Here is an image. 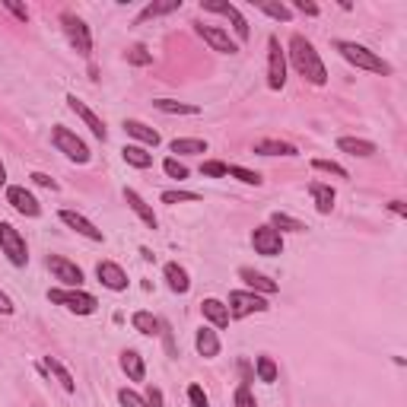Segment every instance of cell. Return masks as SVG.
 Segmentation results:
<instances>
[{
	"mask_svg": "<svg viewBox=\"0 0 407 407\" xmlns=\"http://www.w3.org/2000/svg\"><path fill=\"white\" fill-rule=\"evenodd\" d=\"M271 226L277 229L280 235H283V232H305V229H309L302 220H296V216H290V213H280V210H273V213H271Z\"/></svg>",
	"mask_w": 407,
	"mask_h": 407,
	"instance_id": "4dcf8cb0",
	"label": "cell"
},
{
	"mask_svg": "<svg viewBox=\"0 0 407 407\" xmlns=\"http://www.w3.org/2000/svg\"><path fill=\"white\" fill-rule=\"evenodd\" d=\"M118 401H121V407H150L143 394L131 391V388H121V391H118Z\"/></svg>",
	"mask_w": 407,
	"mask_h": 407,
	"instance_id": "7bdbcfd3",
	"label": "cell"
},
{
	"mask_svg": "<svg viewBox=\"0 0 407 407\" xmlns=\"http://www.w3.org/2000/svg\"><path fill=\"white\" fill-rule=\"evenodd\" d=\"M188 401H191V407H210V398L204 394L201 385H188Z\"/></svg>",
	"mask_w": 407,
	"mask_h": 407,
	"instance_id": "ee69618b",
	"label": "cell"
},
{
	"mask_svg": "<svg viewBox=\"0 0 407 407\" xmlns=\"http://www.w3.org/2000/svg\"><path fill=\"white\" fill-rule=\"evenodd\" d=\"M254 372H258V382L273 385V382H277V362H273L271 356H258V360H254Z\"/></svg>",
	"mask_w": 407,
	"mask_h": 407,
	"instance_id": "d6a6232c",
	"label": "cell"
},
{
	"mask_svg": "<svg viewBox=\"0 0 407 407\" xmlns=\"http://www.w3.org/2000/svg\"><path fill=\"white\" fill-rule=\"evenodd\" d=\"M121 369L131 382H143L146 379V362L137 350H121Z\"/></svg>",
	"mask_w": 407,
	"mask_h": 407,
	"instance_id": "cb8c5ba5",
	"label": "cell"
},
{
	"mask_svg": "<svg viewBox=\"0 0 407 407\" xmlns=\"http://www.w3.org/2000/svg\"><path fill=\"white\" fill-rule=\"evenodd\" d=\"M172 153H178V156H201V153H207V140L201 137H175L169 143Z\"/></svg>",
	"mask_w": 407,
	"mask_h": 407,
	"instance_id": "f1b7e54d",
	"label": "cell"
},
{
	"mask_svg": "<svg viewBox=\"0 0 407 407\" xmlns=\"http://www.w3.org/2000/svg\"><path fill=\"white\" fill-rule=\"evenodd\" d=\"M159 201H163V204H197V201H201V194H197V191L175 188V191H163V194H159Z\"/></svg>",
	"mask_w": 407,
	"mask_h": 407,
	"instance_id": "8d00e7d4",
	"label": "cell"
},
{
	"mask_svg": "<svg viewBox=\"0 0 407 407\" xmlns=\"http://www.w3.org/2000/svg\"><path fill=\"white\" fill-rule=\"evenodd\" d=\"M0 254H6V261L13 267L29 264V245H25L23 232L13 223H0Z\"/></svg>",
	"mask_w": 407,
	"mask_h": 407,
	"instance_id": "5b68a950",
	"label": "cell"
},
{
	"mask_svg": "<svg viewBox=\"0 0 407 407\" xmlns=\"http://www.w3.org/2000/svg\"><path fill=\"white\" fill-rule=\"evenodd\" d=\"M48 302L51 305H64L73 315H93L99 309V299L86 290H67V286H57V290H48Z\"/></svg>",
	"mask_w": 407,
	"mask_h": 407,
	"instance_id": "277c9868",
	"label": "cell"
},
{
	"mask_svg": "<svg viewBox=\"0 0 407 407\" xmlns=\"http://www.w3.org/2000/svg\"><path fill=\"white\" fill-rule=\"evenodd\" d=\"M67 108L76 114V118L83 121V124L89 127V134H93L95 140H102V143H105V140H108V127H105V121H102L99 114H95L93 108H89L86 102L80 99V95H73V93H70V95H67Z\"/></svg>",
	"mask_w": 407,
	"mask_h": 407,
	"instance_id": "8fae6325",
	"label": "cell"
},
{
	"mask_svg": "<svg viewBox=\"0 0 407 407\" xmlns=\"http://www.w3.org/2000/svg\"><path fill=\"white\" fill-rule=\"evenodd\" d=\"M286 54H290L293 70H296L302 80H309L312 86H324V83H328V70H324L315 45H312L305 35H293L290 38V51H286Z\"/></svg>",
	"mask_w": 407,
	"mask_h": 407,
	"instance_id": "6da1fadb",
	"label": "cell"
},
{
	"mask_svg": "<svg viewBox=\"0 0 407 407\" xmlns=\"http://www.w3.org/2000/svg\"><path fill=\"white\" fill-rule=\"evenodd\" d=\"M48 271L54 273V280L61 286H67V290H80L83 286V267L61 258V254H48Z\"/></svg>",
	"mask_w": 407,
	"mask_h": 407,
	"instance_id": "7c38bea8",
	"label": "cell"
},
{
	"mask_svg": "<svg viewBox=\"0 0 407 407\" xmlns=\"http://www.w3.org/2000/svg\"><path fill=\"white\" fill-rule=\"evenodd\" d=\"M124 201H127V207H131L134 213L140 216V223H143V226H150V229L159 226V220H156V213H153V207H150V204H146L134 188H124Z\"/></svg>",
	"mask_w": 407,
	"mask_h": 407,
	"instance_id": "44dd1931",
	"label": "cell"
},
{
	"mask_svg": "<svg viewBox=\"0 0 407 407\" xmlns=\"http://www.w3.org/2000/svg\"><path fill=\"white\" fill-rule=\"evenodd\" d=\"M153 108H159L163 114H201V105H191V102H175V99H156Z\"/></svg>",
	"mask_w": 407,
	"mask_h": 407,
	"instance_id": "1f68e13d",
	"label": "cell"
},
{
	"mask_svg": "<svg viewBox=\"0 0 407 407\" xmlns=\"http://www.w3.org/2000/svg\"><path fill=\"white\" fill-rule=\"evenodd\" d=\"M61 25H64V35H67V42L73 45V51L80 57H93V35H89V25L83 23L76 13H61Z\"/></svg>",
	"mask_w": 407,
	"mask_h": 407,
	"instance_id": "8992f818",
	"label": "cell"
},
{
	"mask_svg": "<svg viewBox=\"0 0 407 407\" xmlns=\"http://www.w3.org/2000/svg\"><path fill=\"white\" fill-rule=\"evenodd\" d=\"M131 324H134V331L137 334H143V337H156L159 334V318L153 315V312H134L131 315Z\"/></svg>",
	"mask_w": 407,
	"mask_h": 407,
	"instance_id": "f546056e",
	"label": "cell"
},
{
	"mask_svg": "<svg viewBox=\"0 0 407 407\" xmlns=\"http://www.w3.org/2000/svg\"><path fill=\"white\" fill-rule=\"evenodd\" d=\"M13 312H16V305H13V299L6 296L4 290H0V315H13Z\"/></svg>",
	"mask_w": 407,
	"mask_h": 407,
	"instance_id": "681fc988",
	"label": "cell"
},
{
	"mask_svg": "<svg viewBox=\"0 0 407 407\" xmlns=\"http://www.w3.org/2000/svg\"><path fill=\"white\" fill-rule=\"evenodd\" d=\"M239 277L245 280V286H248V290H252V293H258V296H273V293L280 290V283H277V280L264 277V273L252 271V267H239Z\"/></svg>",
	"mask_w": 407,
	"mask_h": 407,
	"instance_id": "ac0fdd59",
	"label": "cell"
},
{
	"mask_svg": "<svg viewBox=\"0 0 407 407\" xmlns=\"http://www.w3.org/2000/svg\"><path fill=\"white\" fill-rule=\"evenodd\" d=\"M121 127H124L127 137H134L140 146H150V150H153V146L163 143V137H159L156 127L143 124V121H137V118H124V124H121Z\"/></svg>",
	"mask_w": 407,
	"mask_h": 407,
	"instance_id": "e0dca14e",
	"label": "cell"
},
{
	"mask_svg": "<svg viewBox=\"0 0 407 407\" xmlns=\"http://www.w3.org/2000/svg\"><path fill=\"white\" fill-rule=\"evenodd\" d=\"M143 398H146V404H150V407H163V391H159V388L156 385H150V388H146V394H143Z\"/></svg>",
	"mask_w": 407,
	"mask_h": 407,
	"instance_id": "7dc6e473",
	"label": "cell"
},
{
	"mask_svg": "<svg viewBox=\"0 0 407 407\" xmlns=\"http://www.w3.org/2000/svg\"><path fill=\"white\" fill-rule=\"evenodd\" d=\"M312 169H315V172H328V175H334V178H350L347 169H343L341 163H334V159H312Z\"/></svg>",
	"mask_w": 407,
	"mask_h": 407,
	"instance_id": "f35d334b",
	"label": "cell"
},
{
	"mask_svg": "<svg viewBox=\"0 0 407 407\" xmlns=\"http://www.w3.org/2000/svg\"><path fill=\"white\" fill-rule=\"evenodd\" d=\"M226 172H229V165L220 163V159H207V163L201 165V175L204 178H226Z\"/></svg>",
	"mask_w": 407,
	"mask_h": 407,
	"instance_id": "b9f144b4",
	"label": "cell"
},
{
	"mask_svg": "<svg viewBox=\"0 0 407 407\" xmlns=\"http://www.w3.org/2000/svg\"><path fill=\"white\" fill-rule=\"evenodd\" d=\"M57 220H61L67 229H73L76 235H83V239H89V242H105V232H102V229L95 226L93 220H86L83 213H76V210H61V213H57Z\"/></svg>",
	"mask_w": 407,
	"mask_h": 407,
	"instance_id": "5bb4252c",
	"label": "cell"
},
{
	"mask_svg": "<svg viewBox=\"0 0 407 407\" xmlns=\"http://www.w3.org/2000/svg\"><path fill=\"white\" fill-rule=\"evenodd\" d=\"M293 10H299V13H305V16H318V4H309V0H296V4H293Z\"/></svg>",
	"mask_w": 407,
	"mask_h": 407,
	"instance_id": "c3c4849f",
	"label": "cell"
},
{
	"mask_svg": "<svg viewBox=\"0 0 407 407\" xmlns=\"http://www.w3.org/2000/svg\"><path fill=\"white\" fill-rule=\"evenodd\" d=\"M51 143H54V150L57 153H64V156L70 159V163H76V165H86L89 163V146H86V140L83 137H76L70 127H64V124H54L51 127Z\"/></svg>",
	"mask_w": 407,
	"mask_h": 407,
	"instance_id": "3957f363",
	"label": "cell"
},
{
	"mask_svg": "<svg viewBox=\"0 0 407 407\" xmlns=\"http://www.w3.org/2000/svg\"><path fill=\"white\" fill-rule=\"evenodd\" d=\"M163 172L169 178H175V182H182V178H188V165L184 163H178L175 156H169V159H163Z\"/></svg>",
	"mask_w": 407,
	"mask_h": 407,
	"instance_id": "ab89813d",
	"label": "cell"
},
{
	"mask_svg": "<svg viewBox=\"0 0 407 407\" xmlns=\"http://www.w3.org/2000/svg\"><path fill=\"white\" fill-rule=\"evenodd\" d=\"M309 194H312V201H315V210H318L322 216H328L331 210H334L337 194H334V188H331V184H324V182H312V184H309Z\"/></svg>",
	"mask_w": 407,
	"mask_h": 407,
	"instance_id": "603a6c76",
	"label": "cell"
},
{
	"mask_svg": "<svg viewBox=\"0 0 407 407\" xmlns=\"http://www.w3.org/2000/svg\"><path fill=\"white\" fill-rule=\"evenodd\" d=\"M232 407H258V401H254V394H252V388L242 382L239 388H235V394H232Z\"/></svg>",
	"mask_w": 407,
	"mask_h": 407,
	"instance_id": "60d3db41",
	"label": "cell"
},
{
	"mask_svg": "<svg viewBox=\"0 0 407 407\" xmlns=\"http://www.w3.org/2000/svg\"><path fill=\"white\" fill-rule=\"evenodd\" d=\"M6 204H10L19 216H29V220L42 216V204H38V197L32 194L29 188H23V184H10V188H6Z\"/></svg>",
	"mask_w": 407,
	"mask_h": 407,
	"instance_id": "4fadbf2b",
	"label": "cell"
},
{
	"mask_svg": "<svg viewBox=\"0 0 407 407\" xmlns=\"http://www.w3.org/2000/svg\"><path fill=\"white\" fill-rule=\"evenodd\" d=\"M226 309H229V318H248V315L267 312L271 305H267L264 296H258V293H252V290H232L226 299Z\"/></svg>",
	"mask_w": 407,
	"mask_h": 407,
	"instance_id": "52a82bcc",
	"label": "cell"
},
{
	"mask_svg": "<svg viewBox=\"0 0 407 407\" xmlns=\"http://www.w3.org/2000/svg\"><path fill=\"white\" fill-rule=\"evenodd\" d=\"M194 350L204 356V360H213V356H220V334H216V328H207V324H201L194 334Z\"/></svg>",
	"mask_w": 407,
	"mask_h": 407,
	"instance_id": "d6986e66",
	"label": "cell"
},
{
	"mask_svg": "<svg viewBox=\"0 0 407 407\" xmlns=\"http://www.w3.org/2000/svg\"><path fill=\"white\" fill-rule=\"evenodd\" d=\"M258 10L267 13L271 19H277V23H290L293 19V10L286 4H271V0H258Z\"/></svg>",
	"mask_w": 407,
	"mask_h": 407,
	"instance_id": "836d02e7",
	"label": "cell"
},
{
	"mask_svg": "<svg viewBox=\"0 0 407 407\" xmlns=\"http://www.w3.org/2000/svg\"><path fill=\"white\" fill-rule=\"evenodd\" d=\"M337 150L350 153V156L369 159L375 153V143H372V140H362V137H341V140H337Z\"/></svg>",
	"mask_w": 407,
	"mask_h": 407,
	"instance_id": "484cf974",
	"label": "cell"
},
{
	"mask_svg": "<svg viewBox=\"0 0 407 407\" xmlns=\"http://www.w3.org/2000/svg\"><path fill=\"white\" fill-rule=\"evenodd\" d=\"M127 64L131 67H150L153 64V51L146 48V45H134V48H127Z\"/></svg>",
	"mask_w": 407,
	"mask_h": 407,
	"instance_id": "e575fe53",
	"label": "cell"
},
{
	"mask_svg": "<svg viewBox=\"0 0 407 407\" xmlns=\"http://www.w3.org/2000/svg\"><path fill=\"white\" fill-rule=\"evenodd\" d=\"M42 366H45V372L48 375H54L57 382H61V388L67 394H73L76 391V382H73V375L67 372V366H64L61 360H54V356H42Z\"/></svg>",
	"mask_w": 407,
	"mask_h": 407,
	"instance_id": "d4e9b609",
	"label": "cell"
},
{
	"mask_svg": "<svg viewBox=\"0 0 407 407\" xmlns=\"http://www.w3.org/2000/svg\"><path fill=\"white\" fill-rule=\"evenodd\" d=\"M334 48L341 51L343 61L353 64L356 70H369V73H382V76L391 73V64H388L385 57H379L375 51H369L366 45H356V42H347V38H341V42H334Z\"/></svg>",
	"mask_w": 407,
	"mask_h": 407,
	"instance_id": "7a4b0ae2",
	"label": "cell"
},
{
	"mask_svg": "<svg viewBox=\"0 0 407 407\" xmlns=\"http://www.w3.org/2000/svg\"><path fill=\"white\" fill-rule=\"evenodd\" d=\"M204 13H220V16H226L229 23H232V32L239 42H248L252 38V29H248V19L239 13V6L235 4H220V0H204L201 4Z\"/></svg>",
	"mask_w": 407,
	"mask_h": 407,
	"instance_id": "30bf717a",
	"label": "cell"
},
{
	"mask_svg": "<svg viewBox=\"0 0 407 407\" xmlns=\"http://www.w3.org/2000/svg\"><path fill=\"white\" fill-rule=\"evenodd\" d=\"M4 10H6V13H13V16H16L19 23H29V10H25V6L13 4V0H4Z\"/></svg>",
	"mask_w": 407,
	"mask_h": 407,
	"instance_id": "bcb514c9",
	"label": "cell"
},
{
	"mask_svg": "<svg viewBox=\"0 0 407 407\" xmlns=\"http://www.w3.org/2000/svg\"><path fill=\"white\" fill-rule=\"evenodd\" d=\"M95 277H99V283L112 293H124L127 283H131V280H127V271L118 264V261H99V264H95Z\"/></svg>",
	"mask_w": 407,
	"mask_h": 407,
	"instance_id": "2e32d148",
	"label": "cell"
},
{
	"mask_svg": "<svg viewBox=\"0 0 407 407\" xmlns=\"http://www.w3.org/2000/svg\"><path fill=\"white\" fill-rule=\"evenodd\" d=\"M121 156H124V163L134 165V169H150L153 165V153L146 150V146H140V143H124Z\"/></svg>",
	"mask_w": 407,
	"mask_h": 407,
	"instance_id": "4316f807",
	"label": "cell"
},
{
	"mask_svg": "<svg viewBox=\"0 0 407 407\" xmlns=\"http://www.w3.org/2000/svg\"><path fill=\"white\" fill-rule=\"evenodd\" d=\"M226 178H239L242 184H254V188H261L264 184V178H261V172H252V169H242V165H229Z\"/></svg>",
	"mask_w": 407,
	"mask_h": 407,
	"instance_id": "d590c367",
	"label": "cell"
},
{
	"mask_svg": "<svg viewBox=\"0 0 407 407\" xmlns=\"http://www.w3.org/2000/svg\"><path fill=\"white\" fill-rule=\"evenodd\" d=\"M254 153L258 156H299V150L293 143H283V140H258L254 143Z\"/></svg>",
	"mask_w": 407,
	"mask_h": 407,
	"instance_id": "83f0119b",
	"label": "cell"
},
{
	"mask_svg": "<svg viewBox=\"0 0 407 407\" xmlns=\"http://www.w3.org/2000/svg\"><path fill=\"white\" fill-rule=\"evenodd\" d=\"M201 312H204V318H207V322L213 324V328H229V322H232L223 299H213V296L204 299V302H201Z\"/></svg>",
	"mask_w": 407,
	"mask_h": 407,
	"instance_id": "7402d4cb",
	"label": "cell"
},
{
	"mask_svg": "<svg viewBox=\"0 0 407 407\" xmlns=\"http://www.w3.org/2000/svg\"><path fill=\"white\" fill-rule=\"evenodd\" d=\"M175 10H182V0H172V4H150V6H143L140 19H156V16H165V13H175Z\"/></svg>",
	"mask_w": 407,
	"mask_h": 407,
	"instance_id": "74e56055",
	"label": "cell"
},
{
	"mask_svg": "<svg viewBox=\"0 0 407 407\" xmlns=\"http://www.w3.org/2000/svg\"><path fill=\"white\" fill-rule=\"evenodd\" d=\"M194 29L213 51H220V54H239V45L229 38L226 29H220V25H207V23H194Z\"/></svg>",
	"mask_w": 407,
	"mask_h": 407,
	"instance_id": "9a60e30c",
	"label": "cell"
},
{
	"mask_svg": "<svg viewBox=\"0 0 407 407\" xmlns=\"http://www.w3.org/2000/svg\"><path fill=\"white\" fill-rule=\"evenodd\" d=\"M267 86L273 93H280L286 86V51L280 48L277 35L267 38Z\"/></svg>",
	"mask_w": 407,
	"mask_h": 407,
	"instance_id": "ba28073f",
	"label": "cell"
},
{
	"mask_svg": "<svg viewBox=\"0 0 407 407\" xmlns=\"http://www.w3.org/2000/svg\"><path fill=\"white\" fill-rule=\"evenodd\" d=\"M4 184H6V165L0 163V188H4Z\"/></svg>",
	"mask_w": 407,
	"mask_h": 407,
	"instance_id": "816d5d0a",
	"label": "cell"
},
{
	"mask_svg": "<svg viewBox=\"0 0 407 407\" xmlns=\"http://www.w3.org/2000/svg\"><path fill=\"white\" fill-rule=\"evenodd\" d=\"M252 248H254V254H261V258H277V254H283V235H280L271 223L254 226L252 229Z\"/></svg>",
	"mask_w": 407,
	"mask_h": 407,
	"instance_id": "9c48e42d",
	"label": "cell"
},
{
	"mask_svg": "<svg viewBox=\"0 0 407 407\" xmlns=\"http://www.w3.org/2000/svg\"><path fill=\"white\" fill-rule=\"evenodd\" d=\"M32 184H38V188H48V191H57V182L51 175H45V172H32Z\"/></svg>",
	"mask_w": 407,
	"mask_h": 407,
	"instance_id": "f6af8a7d",
	"label": "cell"
},
{
	"mask_svg": "<svg viewBox=\"0 0 407 407\" xmlns=\"http://www.w3.org/2000/svg\"><path fill=\"white\" fill-rule=\"evenodd\" d=\"M388 210H391V213H398V216H407L404 201H391V204H388Z\"/></svg>",
	"mask_w": 407,
	"mask_h": 407,
	"instance_id": "f907efd6",
	"label": "cell"
},
{
	"mask_svg": "<svg viewBox=\"0 0 407 407\" xmlns=\"http://www.w3.org/2000/svg\"><path fill=\"white\" fill-rule=\"evenodd\" d=\"M163 277H165V286H169L172 293H178V296H184V293L191 290V277L178 261H169V264L163 267Z\"/></svg>",
	"mask_w": 407,
	"mask_h": 407,
	"instance_id": "ffe728a7",
	"label": "cell"
}]
</instances>
